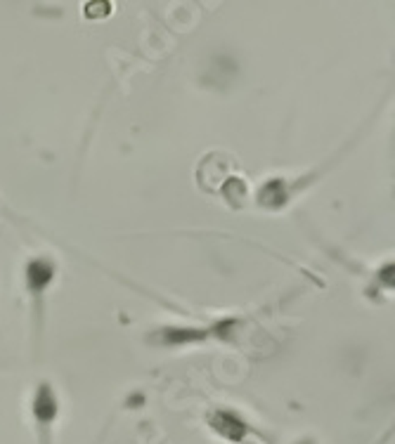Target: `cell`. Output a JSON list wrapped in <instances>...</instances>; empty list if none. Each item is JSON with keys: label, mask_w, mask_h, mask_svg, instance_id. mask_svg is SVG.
I'll use <instances>...</instances> for the list:
<instances>
[{"label": "cell", "mask_w": 395, "mask_h": 444, "mask_svg": "<svg viewBox=\"0 0 395 444\" xmlns=\"http://www.w3.org/2000/svg\"><path fill=\"white\" fill-rule=\"evenodd\" d=\"M29 279H31L34 286H43V284H48V279H50V267H45V265L41 262V274H38V272L31 267L29 269Z\"/></svg>", "instance_id": "6da1fadb"}]
</instances>
